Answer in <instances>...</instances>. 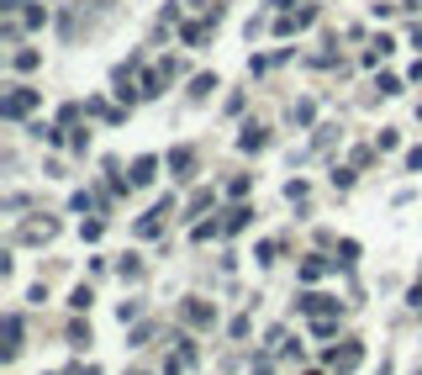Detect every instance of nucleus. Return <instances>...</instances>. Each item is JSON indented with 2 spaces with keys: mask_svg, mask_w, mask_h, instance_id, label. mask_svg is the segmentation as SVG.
Returning <instances> with one entry per match:
<instances>
[{
  "mask_svg": "<svg viewBox=\"0 0 422 375\" xmlns=\"http://www.w3.org/2000/svg\"><path fill=\"white\" fill-rule=\"evenodd\" d=\"M169 170L185 175V170H190V154H185V148H174V154H169Z\"/></svg>",
  "mask_w": 422,
  "mask_h": 375,
  "instance_id": "obj_5",
  "label": "nucleus"
},
{
  "mask_svg": "<svg viewBox=\"0 0 422 375\" xmlns=\"http://www.w3.org/2000/svg\"><path fill=\"white\" fill-rule=\"evenodd\" d=\"M359 365V344H343V349H333V370H354Z\"/></svg>",
  "mask_w": 422,
  "mask_h": 375,
  "instance_id": "obj_1",
  "label": "nucleus"
},
{
  "mask_svg": "<svg viewBox=\"0 0 422 375\" xmlns=\"http://www.w3.org/2000/svg\"><path fill=\"white\" fill-rule=\"evenodd\" d=\"M185 317H190L195 328H206V323H211V307H206V302H190V307H185Z\"/></svg>",
  "mask_w": 422,
  "mask_h": 375,
  "instance_id": "obj_3",
  "label": "nucleus"
},
{
  "mask_svg": "<svg viewBox=\"0 0 422 375\" xmlns=\"http://www.w3.org/2000/svg\"><path fill=\"white\" fill-rule=\"evenodd\" d=\"M153 170H158L153 159H137V164H133V180H137V185H148V180H153Z\"/></svg>",
  "mask_w": 422,
  "mask_h": 375,
  "instance_id": "obj_4",
  "label": "nucleus"
},
{
  "mask_svg": "<svg viewBox=\"0 0 422 375\" xmlns=\"http://www.w3.org/2000/svg\"><path fill=\"white\" fill-rule=\"evenodd\" d=\"M32 101H37L32 90H16V96L6 101V117H22V111H32Z\"/></svg>",
  "mask_w": 422,
  "mask_h": 375,
  "instance_id": "obj_2",
  "label": "nucleus"
}]
</instances>
